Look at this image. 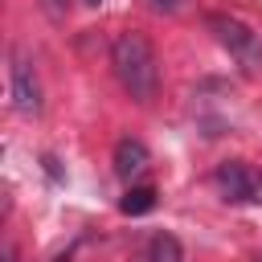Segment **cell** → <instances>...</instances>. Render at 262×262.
<instances>
[{
	"label": "cell",
	"instance_id": "cell-8",
	"mask_svg": "<svg viewBox=\"0 0 262 262\" xmlns=\"http://www.w3.org/2000/svg\"><path fill=\"white\" fill-rule=\"evenodd\" d=\"M37 4L45 8L49 20H61V16H66V0H37Z\"/></svg>",
	"mask_w": 262,
	"mask_h": 262
},
{
	"label": "cell",
	"instance_id": "cell-4",
	"mask_svg": "<svg viewBox=\"0 0 262 262\" xmlns=\"http://www.w3.org/2000/svg\"><path fill=\"white\" fill-rule=\"evenodd\" d=\"M12 106L20 111V115H41V82H37V74H33V61L25 57V53H16L12 57Z\"/></svg>",
	"mask_w": 262,
	"mask_h": 262
},
{
	"label": "cell",
	"instance_id": "cell-9",
	"mask_svg": "<svg viewBox=\"0 0 262 262\" xmlns=\"http://www.w3.org/2000/svg\"><path fill=\"white\" fill-rule=\"evenodd\" d=\"M156 4H160V8H168V4H176V0H156Z\"/></svg>",
	"mask_w": 262,
	"mask_h": 262
},
{
	"label": "cell",
	"instance_id": "cell-2",
	"mask_svg": "<svg viewBox=\"0 0 262 262\" xmlns=\"http://www.w3.org/2000/svg\"><path fill=\"white\" fill-rule=\"evenodd\" d=\"M209 29H213V37L221 41V49H229V57H233L242 70H258V66H262V45H258V33H254L250 25H242L237 16L213 12V16H209Z\"/></svg>",
	"mask_w": 262,
	"mask_h": 262
},
{
	"label": "cell",
	"instance_id": "cell-7",
	"mask_svg": "<svg viewBox=\"0 0 262 262\" xmlns=\"http://www.w3.org/2000/svg\"><path fill=\"white\" fill-rule=\"evenodd\" d=\"M147 262H184L180 242H176L172 233H156L151 246H147Z\"/></svg>",
	"mask_w": 262,
	"mask_h": 262
},
{
	"label": "cell",
	"instance_id": "cell-5",
	"mask_svg": "<svg viewBox=\"0 0 262 262\" xmlns=\"http://www.w3.org/2000/svg\"><path fill=\"white\" fill-rule=\"evenodd\" d=\"M143 168H147V147H143L139 139H119V143H115V176L131 180V176H139Z\"/></svg>",
	"mask_w": 262,
	"mask_h": 262
},
{
	"label": "cell",
	"instance_id": "cell-1",
	"mask_svg": "<svg viewBox=\"0 0 262 262\" xmlns=\"http://www.w3.org/2000/svg\"><path fill=\"white\" fill-rule=\"evenodd\" d=\"M111 66H115L119 86L135 102H151V94L160 86V61H156V49L143 33H135V29L119 33L111 41Z\"/></svg>",
	"mask_w": 262,
	"mask_h": 262
},
{
	"label": "cell",
	"instance_id": "cell-11",
	"mask_svg": "<svg viewBox=\"0 0 262 262\" xmlns=\"http://www.w3.org/2000/svg\"><path fill=\"white\" fill-rule=\"evenodd\" d=\"M254 262H262V254H258V258H254Z\"/></svg>",
	"mask_w": 262,
	"mask_h": 262
},
{
	"label": "cell",
	"instance_id": "cell-10",
	"mask_svg": "<svg viewBox=\"0 0 262 262\" xmlns=\"http://www.w3.org/2000/svg\"><path fill=\"white\" fill-rule=\"evenodd\" d=\"M82 4H102V0H82Z\"/></svg>",
	"mask_w": 262,
	"mask_h": 262
},
{
	"label": "cell",
	"instance_id": "cell-6",
	"mask_svg": "<svg viewBox=\"0 0 262 262\" xmlns=\"http://www.w3.org/2000/svg\"><path fill=\"white\" fill-rule=\"evenodd\" d=\"M119 209L131 213V217L151 213V209H156V188H151V184H135V188H127V196L119 201Z\"/></svg>",
	"mask_w": 262,
	"mask_h": 262
},
{
	"label": "cell",
	"instance_id": "cell-3",
	"mask_svg": "<svg viewBox=\"0 0 262 262\" xmlns=\"http://www.w3.org/2000/svg\"><path fill=\"white\" fill-rule=\"evenodd\" d=\"M213 184L221 188L225 201H258V168H250L242 160H225L213 172Z\"/></svg>",
	"mask_w": 262,
	"mask_h": 262
}]
</instances>
